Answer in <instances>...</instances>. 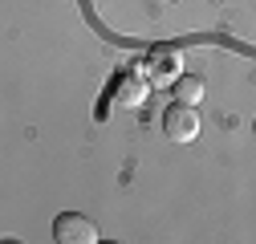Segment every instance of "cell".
<instances>
[{
  "instance_id": "obj_3",
  "label": "cell",
  "mask_w": 256,
  "mask_h": 244,
  "mask_svg": "<svg viewBox=\"0 0 256 244\" xmlns=\"http://www.w3.org/2000/svg\"><path fill=\"white\" fill-rule=\"evenodd\" d=\"M163 134H167L171 142H196V138H200V110L175 102V106L163 114Z\"/></svg>"
},
{
  "instance_id": "obj_5",
  "label": "cell",
  "mask_w": 256,
  "mask_h": 244,
  "mask_svg": "<svg viewBox=\"0 0 256 244\" xmlns=\"http://www.w3.org/2000/svg\"><path fill=\"white\" fill-rule=\"evenodd\" d=\"M171 86H175V102H183V106H200L204 94H208L204 78H196V74H179Z\"/></svg>"
},
{
  "instance_id": "obj_6",
  "label": "cell",
  "mask_w": 256,
  "mask_h": 244,
  "mask_svg": "<svg viewBox=\"0 0 256 244\" xmlns=\"http://www.w3.org/2000/svg\"><path fill=\"white\" fill-rule=\"evenodd\" d=\"M158 4H171V0H158Z\"/></svg>"
},
{
  "instance_id": "obj_4",
  "label": "cell",
  "mask_w": 256,
  "mask_h": 244,
  "mask_svg": "<svg viewBox=\"0 0 256 244\" xmlns=\"http://www.w3.org/2000/svg\"><path fill=\"white\" fill-rule=\"evenodd\" d=\"M146 94H150V82H146L142 74H118L110 98H114L118 110H138V106L146 102Z\"/></svg>"
},
{
  "instance_id": "obj_1",
  "label": "cell",
  "mask_w": 256,
  "mask_h": 244,
  "mask_svg": "<svg viewBox=\"0 0 256 244\" xmlns=\"http://www.w3.org/2000/svg\"><path fill=\"white\" fill-rule=\"evenodd\" d=\"M179 74H183V53H179L175 45H158V49H150L146 66H142V78H146L150 86H167V82H175Z\"/></svg>"
},
{
  "instance_id": "obj_2",
  "label": "cell",
  "mask_w": 256,
  "mask_h": 244,
  "mask_svg": "<svg viewBox=\"0 0 256 244\" xmlns=\"http://www.w3.org/2000/svg\"><path fill=\"white\" fill-rule=\"evenodd\" d=\"M53 240H61V244H98L102 232H98V224L90 216H82V212H61L57 224H53Z\"/></svg>"
}]
</instances>
